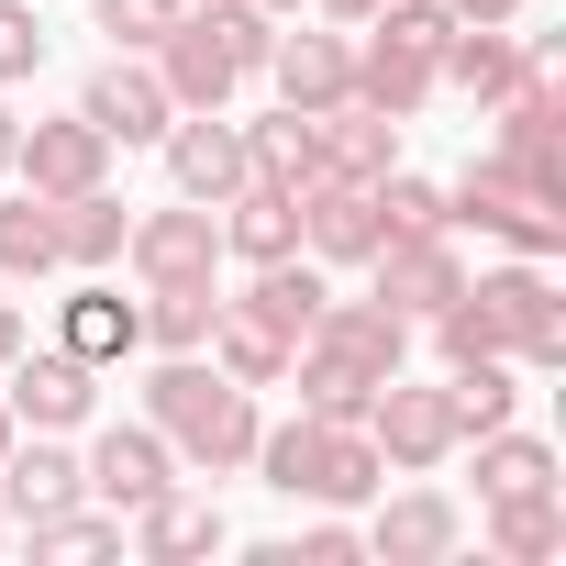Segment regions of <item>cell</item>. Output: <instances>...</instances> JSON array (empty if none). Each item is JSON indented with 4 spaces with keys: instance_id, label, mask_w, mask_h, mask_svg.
Listing matches in <instances>:
<instances>
[{
    "instance_id": "21",
    "label": "cell",
    "mask_w": 566,
    "mask_h": 566,
    "mask_svg": "<svg viewBox=\"0 0 566 566\" xmlns=\"http://www.w3.org/2000/svg\"><path fill=\"white\" fill-rule=\"evenodd\" d=\"M67 500H90L78 444L67 433H12V455H0V511L34 522V511H67Z\"/></svg>"
},
{
    "instance_id": "4",
    "label": "cell",
    "mask_w": 566,
    "mask_h": 566,
    "mask_svg": "<svg viewBox=\"0 0 566 566\" xmlns=\"http://www.w3.org/2000/svg\"><path fill=\"white\" fill-rule=\"evenodd\" d=\"M467 301L500 323V356H511L522 378L566 367V301H555V277H544L533 255H500V266H478V277H467Z\"/></svg>"
},
{
    "instance_id": "23",
    "label": "cell",
    "mask_w": 566,
    "mask_h": 566,
    "mask_svg": "<svg viewBox=\"0 0 566 566\" xmlns=\"http://www.w3.org/2000/svg\"><path fill=\"white\" fill-rule=\"evenodd\" d=\"M334 290H323V266L312 255H277V266H244V290H233V312H255L277 345L301 356V334H312V312H323Z\"/></svg>"
},
{
    "instance_id": "27",
    "label": "cell",
    "mask_w": 566,
    "mask_h": 566,
    "mask_svg": "<svg viewBox=\"0 0 566 566\" xmlns=\"http://www.w3.org/2000/svg\"><path fill=\"white\" fill-rule=\"evenodd\" d=\"M312 123H323V167H334V178H389V167H400V123H389V112L334 101V112H312Z\"/></svg>"
},
{
    "instance_id": "14",
    "label": "cell",
    "mask_w": 566,
    "mask_h": 566,
    "mask_svg": "<svg viewBox=\"0 0 566 566\" xmlns=\"http://www.w3.org/2000/svg\"><path fill=\"white\" fill-rule=\"evenodd\" d=\"M301 356H334V367H356V378H400V367H411V323H400L389 301H323L312 334H301Z\"/></svg>"
},
{
    "instance_id": "18",
    "label": "cell",
    "mask_w": 566,
    "mask_h": 566,
    "mask_svg": "<svg viewBox=\"0 0 566 566\" xmlns=\"http://www.w3.org/2000/svg\"><path fill=\"white\" fill-rule=\"evenodd\" d=\"M156 78H167V101H178V112H233L244 67H233V56H222V34L200 23V0L167 23V45H156Z\"/></svg>"
},
{
    "instance_id": "32",
    "label": "cell",
    "mask_w": 566,
    "mask_h": 566,
    "mask_svg": "<svg viewBox=\"0 0 566 566\" xmlns=\"http://www.w3.org/2000/svg\"><path fill=\"white\" fill-rule=\"evenodd\" d=\"M444 400H455V433L522 422V367L511 356H467V367H444Z\"/></svg>"
},
{
    "instance_id": "39",
    "label": "cell",
    "mask_w": 566,
    "mask_h": 566,
    "mask_svg": "<svg viewBox=\"0 0 566 566\" xmlns=\"http://www.w3.org/2000/svg\"><path fill=\"white\" fill-rule=\"evenodd\" d=\"M45 67V12L34 0H0V90H23Z\"/></svg>"
},
{
    "instance_id": "12",
    "label": "cell",
    "mask_w": 566,
    "mask_h": 566,
    "mask_svg": "<svg viewBox=\"0 0 566 566\" xmlns=\"http://www.w3.org/2000/svg\"><path fill=\"white\" fill-rule=\"evenodd\" d=\"M78 112H90V123H101L112 145H156V134L178 123V101H167L156 56H123V45H112V56H101V67L78 78Z\"/></svg>"
},
{
    "instance_id": "36",
    "label": "cell",
    "mask_w": 566,
    "mask_h": 566,
    "mask_svg": "<svg viewBox=\"0 0 566 566\" xmlns=\"http://www.w3.org/2000/svg\"><path fill=\"white\" fill-rule=\"evenodd\" d=\"M200 23L222 34V56L244 78H266V45H277V12H255V0H200Z\"/></svg>"
},
{
    "instance_id": "17",
    "label": "cell",
    "mask_w": 566,
    "mask_h": 566,
    "mask_svg": "<svg viewBox=\"0 0 566 566\" xmlns=\"http://www.w3.org/2000/svg\"><path fill=\"white\" fill-rule=\"evenodd\" d=\"M266 90L290 101V112H334L356 90V34H301V23H277L266 45Z\"/></svg>"
},
{
    "instance_id": "19",
    "label": "cell",
    "mask_w": 566,
    "mask_h": 566,
    "mask_svg": "<svg viewBox=\"0 0 566 566\" xmlns=\"http://www.w3.org/2000/svg\"><path fill=\"white\" fill-rule=\"evenodd\" d=\"M123 544H134L145 566H189V555H211V544H222V500H211V489H189V478H167V489L123 522Z\"/></svg>"
},
{
    "instance_id": "33",
    "label": "cell",
    "mask_w": 566,
    "mask_h": 566,
    "mask_svg": "<svg viewBox=\"0 0 566 566\" xmlns=\"http://www.w3.org/2000/svg\"><path fill=\"white\" fill-rule=\"evenodd\" d=\"M23 544L56 555V566H78V555H123V511H112V500H67V511H34Z\"/></svg>"
},
{
    "instance_id": "1",
    "label": "cell",
    "mask_w": 566,
    "mask_h": 566,
    "mask_svg": "<svg viewBox=\"0 0 566 566\" xmlns=\"http://www.w3.org/2000/svg\"><path fill=\"white\" fill-rule=\"evenodd\" d=\"M145 422L167 433L178 478H244L266 411H255V389H233L211 356H156V367H145Z\"/></svg>"
},
{
    "instance_id": "40",
    "label": "cell",
    "mask_w": 566,
    "mask_h": 566,
    "mask_svg": "<svg viewBox=\"0 0 566 566\" xmlns=\"http://www.w3.org/2000/svg\"><path fill=\"white\" fill-rule=\"evenodd\" d=\"M389 45H411V56H433L444 34H455V12H444V0H378V12H367Z\"/></svg>"
},
{
    "instance_id": "22",
    "label": "cell",
    "mask_w": 566,
    "mask_h": 566,
    "mask_svg": "<svg viewBox=\"0 0 566 566\" xmlns=\"http://www.w3.org/2000/svg\"><path fill=\"white\" fill-rule=\"evenodd\" d=\"M511 78H522V34H511V23H455V34L433 45V90H455V101H478V112H489Z\"/></svg>"
},
{
    "instance_id": "10",
    "label": "cell",
    "mask_w": 566,
    "mask_h": 566,
    "mask_svg": "<svg viewBox=\"0 0 566 566\" xmlns=\"http://www.w3.org/2000/svg\"><path fill=\"white\" fill-rule=\"evenodd\" d=\"M378 244H389L378 178H334V167H323V178L301 189V255H312V266H367Z\"/></svg>"
},
{
    "instance_id": "8",
    "label": "cell",
    "mask_w": 566,
    "mask_h": 566,
    "mask_svg": "<svg viewBox=\"0 0 566 566\" xmlns=\"http://www.w3.org/2000/svg\"><path fill=\"white\" fill-rule=\"evenodd\" d=\"M101 178H112V134H101L90 112L23 123V145H12V189H34V200H78V189H101Z\"/></svg>"
},
{
    "instance_id": "7",
    "label": "cell",
    "mask_w": 566,
    "mask_h": 566,
    "mask_svg": "<svg viewBox=\"0 0 566 566\" xmlns=\"http://www.w3.org/2000/svg\"><path fill=\"white\" fill-rule=\"evenodd\" d=\"M0 400H12L23 433H90V411H101V367H78L67 345H23L12 367H0Z\"/></svg>"
},
{
    "instance_id": "9",
    "label": "cell",
    "mask_w": 566,
    "mask_h": 566,
    "mask_svg": "<svg viewBox=\"0 0 566 566\" xmlns=\"http://www.w3.org/2000/svg\"><path fill=\"white\" fill-rule=\"evenodd\" d=\"M455 290H467V255H455V233H389V244L367 255V301H389L400 323H433Z\"/></svg>"
},
{
    "instance_id": "31",
    "label": "cell",
    "mask_w": 566,
    "mask_h": 566,
    "mask_svg": "<svg viewBox=\"0 0 566 566\" xmlns=\"http://www.w3.org/2000/svg\"><path fill=\"white\" fill-rule=\"evenodd\" d=\"M200 356H211L233 389H277V378H290V345H277L255 312H233V301H222V323H211V345H200Z\"/></svg>"
},
{
    "instance_id": "44",
    "label": "cell",
    "mask_w": 566,
    "mask_h": 566,
    "mask_svg": "<svg viewBox=\"0 0 566 566\" xmlns=\"http://www.w3.org/2000/svg\"><path fill=\"white\" fill-rule=\"evenodd\" d=\"M312 12H334V23H367V12H378V0H312Z\"/></svg>"
},
{
    "instance_id": "3",
    "label": "cell",
    "mask_w": 566,
    "mask_h": 566,
    "mask_svg": "<svg viewBox=\"0 0 566 566\" xmlns=\"http://www.w3.org/2000/svg\"><path fill=\"white\" fill-rule=\"evenodd\" d=\"M444 222L455 233H500L511 255H533V266H555L566 255V178H544V167H522V156H467L455 178H444Z\"/></svg>"
},
{
    "instance_id": "46",
    "label": "cell",
    "mask_w": 566,
    "mask_h": 566,
    "mask_svg": "<svg viewBox=\"0 0 566 566\" xmlns=\"http://www.w3.org/2000/svg\"><path fill=\"white\" fill-rule=\"evenodd\" d=\"M12 433H23V422H12V400H0V455H12Z\"/></svg>"
},
{
    "instance_id": "2",
    "label": "cell",
    "mask_w": 566,
    "mask_h": 566,
    "mask_svg": "<svg viewBox=\"0 0 566 566\" xmlns=\"http://www.w3.org/2000/svg\"><path fill=\"white\" fill-rule=\"evenodd\" d=\"M277 500H312V511H367L378 489H389V455L367 444V422H312V411H290V422H255V455H244Z\"/></svg>"
},
{
    "instance_id": "15",
    "label": "cell",
    "mask_w": 566,
    "mask_h": 566,
    "mask_svg": "<svg viewBox=\"0 0 566 566\" xmlns=\"http://www.w3.org/2000/svg\"><path fill=\"white\" fill-rule=\"evenodd\" d=\"M78 478H90V500H112V511L134 522V511L178 478V455H167V433H156V422H101V433H90V455H78Z\"/></svg>"
},
{
    "instance_id": "47",
    "label": "cell",
    "mask_w": 566,
    "mask_h": 566,
    "mask_svg": "<svg viewBox=\"0 0 566 566\" xmlns=\"http://www.w3.org/2000/svg\"><path fill=\"white\" fill-rule=\"evenodd\" d=\"M0 544H12V511H0Z\"/></svg>"
},
{
    "instance_id": "41",
    "label": "cell",
    "mask_w": 566,
    "mask_h": 566,
    "mask_svg": "<svg viewBox=\"0 0 566 566\" xmlns=\"http://www.w3.org/2000/svg\"><path fill=\"white\" fill-rule=\"evenodd\" d=\"M455 23H522V0H444Z\"/></svg>"
},
{
    "instance_id": "5",
    "label": "cell",
    "mask_w": 566,
    "mask_h": 566,
    "mask_svg": "<svg viewBox=\"0 0 566 566\" xmlns=\"http://www.w3.org/2000/svg\"><path fill=\"white\" fill-rule=\"evenodd\" d=\"M367 444L389 455V478H433L444 455H467V433H455V400H444V378H378V400H367Z\"/></svg>"
},
{
    "instance_id": "25",
    "label": "cell",
    "mask_w": 566,
    "mask_h": 566,
    "mask_svg": "<svg viewBox=\"0 0 566 566\" xmlns=\"http://www.w3.org/2000/svg\"><path fill=\"white\" fill-rule=\"evenodd\" d=\"M123 233H134V200H123L112 178L78 189V200H56V266L101 277V266H123Z\"/></svg>"
},
{
    "instance_id": "26",
    "label": "cell",
    "mask_w": 566,
    "mask_h": 566,
    "mask_svg": "<svg viewBox=\"0 0 566 566\" xmlns=\"http://www.w3.org/2000/svg\"><path fill=\"white\" fill-rule=\"evenodd\" d=\"M244 178L312 189V178H323V123H312V112H290V101H277V112H255V123H244Z\"/></svg>"
},
{
    "instance_id": "42",
    "label": "cell",
    "mask_w": 566,
    "mask_h": 566,
    "mask_svg": "<svg viewBox=\"0 0 566 566\" xmlns=\"http://www.w3.org/2000/svg\"><path fill=\"white\" fill-rule=\"evenodd\" d=\"M23 345H34V323H23V301H0V367H12Z\"/></svg>"
},
{
    "instance_id": "28",
    "label": "cell",
    "mask_w": 566,
    "mask_h": 566,
    "mask_svg": "<svg viewBox=\"0 0 566 566\" xmlns=\"http://www.w3.org/2000/svg\"><path fill=\"white\" fill-rule=\"evenodd\" d=\"M489 555H500V566H544V555H566V500H555V489H511V500H489Z\"/></svg>"
},
{
    "instance_id": "45",
    "label": "cell",
    "mask_w": 566,
    "mask_h": 566,
    "mask_svg": "<svg viewBox=\"0 0 566 566\" xmlns=\"http://www.w3.org/2000/svg\"><path fill=\"white\" fill-rule=\"evenodd\" d=\"M255 12H277V23H301V12H312V0H255Z\"/></svg>"
},
{
    "instance_id": "11",
    "label": "cell",
    "mask_w": 566,
    "mask_h": 566,
    "mask_svg": "<svg viewBox=\"0 0 566 566\" xmlns=\"http://www.w3.org/2000/svg\"><path fill=\"white\" fill-rule=\"evenodd\" d=\"M45 345H67L78 367L112 378V367L145 356V301H123V290H112V266H101V277H78V290L56 301V334H45Z\"/></svg>"
},
{
    "instance_id": "13",
    "label": "cell",
    "mask_w": 566,
    "mask_h": 566,
    "mask_svg": "<svg viewBox=\"0 0 566 566\" xmlns=\"http://www.w3.org/2000/svg\"><path fill=\"white\" fill-rule=\"evenodd\" d=\"M356 533H367L378 566H444V555L467 544V511H455L444 489H378V511H367Z\"/></svg>"
},
{
    "instance_id": "34",
    "label": "cell",
    "mask_w": 566,
    "mask_h": 566,
    "mask_svg": "<svg viewBox=\"0 0 566 566\" xmlns=\"http://www.w3.org/2000/svg\"><path fill=\"white\" fill-rule=\"evenodd\" d=\"M0 277H12V290L56 277V200H34V189L0 200Z\"/></svg>"
},
{
    "instance_id": "16",
    "label": "cell",
    "mask_w": 566,
    "mask_h": 566,
    "mask_svg": "<svg viewBox=\"0 0 566 566\" xmlns=\"http://www.w3.org/2000/svg\"><path fill=\"white\" fill-rule=\"evenodd\" d=\"M156 145H167L178 200H233V189H244V123H233V112H178Z\"/></svg>"
},
{
    "instance_id": "38",
    "label": "cell",
    "mask_w": 566,
    "mask_h": 566,
    "mask_svg": "<svg viewBox=\"0 0 566 566\" xmlns=\"http://www.w3.org/2000/svg\"><path fill=\"white\" fill-rule=\"evenodd\" d=\"M90 12H101V34H112L123 56H156V45H167V23L189 12V0H90Z\"/></svg>"
},
{
    "instance_id": "6",
    "label": "cell",
    "mask_w": 566,
    "mask_h": 566,
    "mask_svg": "<svg viewBox=\"0 0 566 566\" xmlns=\"http://www.w3.org/2000/svg\"><path fill=\"white\" fill-rule=\"evenodd\" d=\"M123 266H134V290L222 277V222H211V200H167V211H134V233H123Z\"/></svg>"
},
{
    "instance_id": "24",
    "label": "cell",
    "mask_w": 566,
    "mask_h": 566,
    "mask_svg": "<svg viewBox=\"0 0 566 566\" xmlns=\"http://www.w3.org/2000/svg\"><path fill=\"white\" fill-rule=\"evenodd\" d=\"M345 101H367V112H389V123H411L422 101H433V56H411V45H389L378 23H356V90Z\"/></svg>"
},
{
    "instance_id": "35",
    "label": "cell",
    "mask_w": 566,
    "mask_h": 566,
    "mask_svg": "<svg viewBox=\"0 0 566 566\" xmlns=\"http://www.w3.org/2000/svg\"><path fill=\"white\" fill-rule=\"evenodd\" d=\"M378 222H389V233H455V222H444V178L389 167V178H378Z\"/></svg>"
},
{
    "instance_id": "43",
    "label": "cell",
    "mask_w": 566,
    "mask_h": 566,
    "mask_svg": "<svg viewBox=\"0 0 566 566\" xmlns=\"http://www.w3.org/2000/svg\"><path fill=\"white\" fill-rule=\"evenodd\" d=\"M12 145H23V112L0 101V189H12Z\"/></svg>"
},
{
    "instance_id": "20",
    "label": "cell",
    "mask_w": 566,
    "mask_h": 566,
    "mask_svg": "<svg viewBox=\"0 0 566 566\" xmlns=\"http://www.w3.org/2000/svg\"><path fill=\"white\" fill-rule=\"evenodd\" d=\"M211 222H222V255H233V266L301 255V189H277V178H244L233 200H211Z\"/></svg>"
},
{
    "instance_id": "29",
    "label": "cell",
    "mask_w": 566,
    "mask_h": 566,
    "mask_svg": "<svg viewBox=\"0 0 566 566\" xmlns=\"http://www.w3.org/2000/svg\"><path fill=\"white\" fill-rule=\"evenodd\" d=\"M222 323V277H178V290H145V356H200Z\"/></svg>"
},
{
    "instance_id": "30",
    "label": "cell",
    "mask_w": 566,
    "mask_h": 566,
    "mask_svg": "<svg viewBox=\"0 0 566 566\" xmlns=\"http://www.w3.org/2000/svg\"><path fill=\"white\" fill-rule=\"evenodd\" d=\"M467 444H478V500L555 489V444H544V433H522V422H489V433H467Z\"/></svg>"
},
{
    "instance_id": "37",
    "label": "cell",
    "mask_w": 566,
    "mask_h": 566,
    "mask_svg": "<svg viewBox=\"0 0 566 566\" xmlns=\"http://www.w3.org/2000/svg\"><path fill=\"white\" fill-rule=\"evenodd\" d=\"M356 555H367V533H356L345 511H323L301 544H255V566H356Z\"/></svg>"
}]
</instances>
